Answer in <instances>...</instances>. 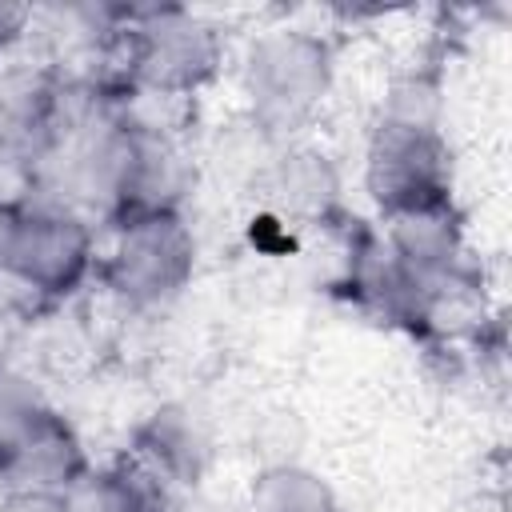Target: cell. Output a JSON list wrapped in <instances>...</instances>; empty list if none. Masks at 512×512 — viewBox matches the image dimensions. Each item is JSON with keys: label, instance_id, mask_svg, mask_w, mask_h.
<instances>
[{"label": "cell", "instance_id": "12", "mask_svg": "<svg viewBox=\"0 0 512 512\" xmlns=\"http://www.w3.org/2000/svg\"><path fill=\"white\" fill-rule=\"evenodd\" d=\"M48 408L52 404L40 396V388L24 372L0 364V476L8 472L24 440L36 432V424L48 416Z\"/></svg>", "mask_w": 512, "mask_h": 512}, {"label": "cell", "instance_id": "14", "mask_svg": "<svg viewBox=\"0 0 512 512\" xmlns=\"http://www.w3.org/2000/svg\"><path fill=\"white\" fill-rule=\"evenodd\" d=\"M16 220H20V200H12V196L0 192V284L8 280V256H12Z\"/></svg>", "mask_w": 512, "mask_h": 512}, {"label": "cell", "instance_id": "13", "mask_svg": "<svg viewBox=\"0 0 512 512\" xmlns=\"http://www.w3.org/2000/svg\"><path fill=\"white\" fill-rule=\"evenodd\" d=\"M32 24V8L28 4H12V0H0V52H8Z\"/></svg>", "mask_w": 512, "mask_h": 512}, {"label": "cell", "instance_id": "9", "mask_svg": "<svg viewBox=\"0 0 512 512\" xmlns=\"http://www.w3.org/2000/svg\"><path fill=\"white\" fill-rule=\"evenodd\" d=\"M172 492L132 456L108 468H88L64 496L60 512H168Z\"/></svg>", "mask_w": 512, "mask_h": 512}, {"label": "cell", "instance_id": "10", "mask_svg": "<svg viewBox=\"0 0 512 512\" xmlns=\"http://www.w3.org/2000/svg\"><path fill=\"white\" fill-rule=\"evenodd\" d=\"M340 176L324 152L284 148L268 172V200L280 216L292 220H324L336 208Z\"/></svg>", "mask_w": 512, "mask_h": 512}, {"label": "cell", "instance_id": "4", "mask_svg": "<svg viewBox=\"0 0 512 512\" xmlns=\"http://www.w3.org/2000/svg\"><path fill=\"white\" fill-rule=\"evenodd\" d=\"M96 268L120 304L160 308L176 300L196 272V232L184 212L112 220V240Z\"/></svg>", "mask_w": 512, "mask_h": 512}, {"label": "cell", "instance_id": "7", "mask_svg": "<svg viewBox=\"0 0 512 512\" xmlns=\"http://www.w3.org/2000/svg\"><path fill=\"white\" fill-rule=\"evenodd\" d=\"M132 460L152 472L168 492L196 488L212 460V440L200 424V416L184 404H160L152 408L136 432H132Z\"/></svg>", "mask_w": 512, "mask_h": 512}, {"label": "cell", "instance_id": "2", "mask_svg": "<svg viewBox=\"0 0 512 512\" xmlns=\"http://www.w3.org/2000/svg\"><path fill=\"white\" fill-rule=\"evenodd\" d=\"M332 80H336V56L320 32L300 24L268 28L248 44L240 68L248 120L264 136L288 140L316 120V112L332 92Z\"/></svg>", "mask_w": 512, "mask_h": 512}, {"label": "cell", "instance_id": "8", "mask_svg": "<svg viewBox=\"0 0 512 512\" xmlns=\"http://www.w3.org/2000/svg\"><path fill=\"white\" fill-rule=\"evenodd\" d=\"M88 468L92 464L84 456L80 432L68 424V416L48 408V416L36 424V432L24 440V448L16 452V460L8 464L0 480H8V492H32V496L60 500Z\"/></svg>", "mask_w": 512, "mask_h": 512}, {"label": "cell", "instance_id": "11", "mask_svg": "<svg viewBox=\"0 0 512 512\" xmlns=\"http://www.w3.org/2000/svg\"><path fill=\"white\" fill-rule=\"evenodd\" d=\"M252 512H344L332 484L304 464H268L248 488Z\"/></svg>", "mask_w": 512, "mask_h": 512}, {"label": "cell", "instance_id": "6", "mask_svg": "<svg viewBox=\"0 0 512 512\" xmlns=\"http://www.w3.org/2000/svg\"><path fill=\"white\" fill-rule=\"evenodd\" d=\"M380 220H384L380 244L392 256V264L408 280L424 284L432 296H444V288L456 284L464 268V216L456 200L436 196V200L388 212Z\"/></svg>", "mask_w": 512, "mask_h": 512}, {"label": "cell", "instance_id": "3", "mask_svg": "<svg viewBox=\"0 0 512 512\" xmlns=\"http://www.w3.org/2000/svg\"><path fill=\"white\" fill-rule=\"evenodd\" d=\"M120 64L136 92L180 100L208 88L224 64V36L184 4L116 8Z\"/></svg>", "mask_w": 512, "mask_h": 512}, {"label": "cell", "instance_id": "1", "mask_svg": "<svg viewBox=\"0 0 512 512\" xmlns=\"http://www.w3.org/2000/svg\"><path fill=\"white\" fill-rule=\"evenodd\" d=\"M364 188L380 216L452 196V152L440 132L436 80L408 76L392 88L364 152Z\"/></svg>", "mask_w": 512, "mask_h": 512}, {"label": "cell", "instance_id": "5", "mask_svg": "<svg viewBox=\"0 0 512 512\" xmlns=\"http://www.w3.org/2000/svg\"><path fill=\"white\" fill-rule=\"evenodd\" d=\"M100 264L96 232L92 220L60 196H36L20 200V220L12 236V256H8V280L52 304L72 296L92 268Z\"/></svg>", "mask_w": 512, "mask_h": 512}]
</instances>
